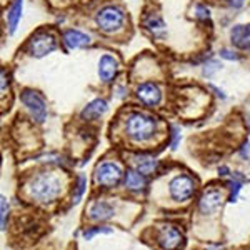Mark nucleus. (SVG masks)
<instances>
[{
  "instance_id": "nucleus-1",
  "label": "nucleus",
  "mask_w": 250,
  "mask_h": 250,
  "mask_svg": "<svg viewBox=\"0 0 250 250\" xmlns=\"http://www.w3.org/2000/svg\"><path fill=\"white\" fill-rule=\"evenodd\" d=\"M27 192L37 202H52L62 192V180L54 172H42L29 182Z\"/></svg>"
},
{
  "instance_id": "nucleus-2",
  "label": "nucleus",
  "mask_w": 250,
  "mask_h": 250,
  "mask_svg": "<svg viewBox=\"0 0 250 250\" xmlns=\"http://www.w3.org/2000/svg\"><path fill=\"white\" fill-rule=\"evenodd\" d=\"M157 132V119L142 112H134L125 120V134L134 142H147Z\"/></svg>"
},
{
  "instance_id": "nucleus-3",
  "label": "nucleus",
  "mask_w": 250,
  "mask_h": 250,
  "mask_svg": "<svg viewBox=\"0 0 250 250\" xmlns=\"http://www.w3.org/2000/svg\"><path fill=\"white\" fill-rule=\"evenodd\" d=\"M125 22V12L119 5H104L95 14V25L105 33H113L122 29Z\"/></svg>"
},
{
  "instance_id": "nucleus-4",
  "label": "nucleus",
  "mask_w": 250,
  "mask_h": 250,
  "mask_svg": "<svg viewBox=\"0 0 250 250\" xmlns=\"http://www.w3.org/2000/svg\"><path fill=\"white\" fill-rule=\"evenodd\" d=\"M59 42L57 37L50 32H37L27 42V54L33 59H44V57L50 55L52 52L57 50Z\"/></svg>"
},
{
  "instance_id": "nucleus-5",
  "label": "nucleus",
  "mask_w": 250,
  "mask_h": 250,
  "mask_svg": "<svg viewBox=\"0 0 250 250\" xmlns=\"http://www.w3.org/2000/svg\"><path fill=\"white\" fill-rule=\"evenodd\" d=\"M20 102L27 109L30 117L37 124H44L47 120V102L42 97L40 92L32 89H25L20 92Z\"/></svg>"
},
{
  "instance_id": "nucleus-6",
  "label": "nucleus",
  "mask_w": 250,
  "mask_h": 250,
  "mask_svg": "<svg viewBox=\"0 0 250 250\" xmlns=\"http://www.w3.org/2000/svg\"><path fill=\"white\" fill-rule=\"evenodd\" d=\"M124 170L115 162H102L95 169V182L102 187H115L122 180Z\"/></svg>"
},
{
  "instance_id": "nucleus-7",
  "label": "nucleus",
  "mask_w": 250,
  "mask_h": 250,
  "mask_svg": "<svg viewBox=\"0 0 250 250\" xmlns=\"http://www.w3.org/2000/svg\"><path fill=\"white\" fill-rule=\"evenodd\" d=\"M170 197L177 202H185L188 200L195 192V182L188 175H177L170 180L169 184Z\"/></svg>"
},
{
  "instance_id": "nucleus-8",
  "label": "nucleus",
  "mask_w": 250,
  "mask_h": 250,
  "mask_svg": "<svg viewBox=\"0 0 250 250\" xmlns=\"http://www.w3.org/2000/svg\"><path fill=\"white\" fill-rule=\"evenodd\" d=\"M120 72V63L110 54H104L98 59L97 63V75L102 83H112Z\"/></svg>"
},
{
  "instance_id": "nucleus-9",
  "label": "nucleus",
  "mask_w": 250,
  "mask_h": 250,
  "mask_svg": "<svg viewBox=\"0 0 250 250\" xmlns=\"http://www.w3.org/2000/svg\"><path fill=\"white\" fill-rule=\"evenodd\" d=\"M135 97L140 104L147 105V107H157L162 102V90L157 83L143 82L135 89Z\"/></svg>"
},
{
  "instance_id": "nucleus-10",
  "label": "nucleus",
  "mask_w": 250,
  "mask_h": 250,
  "mask_svg": "<svg viewBox=\"0 0 250 250\" xmlns=\"http://www.w3.org/2000/svg\"><path fill=\"white\" fill-rule=\"evenodd\" d=\"M62 44L65 50H78V48H85L92 44V37L89 33L82 32L78 29H67L62 33Z\"/></svg>"
},
{
  "instance_id": "nucleus-11",
  "label": "nucleus",
  "mask_w": 250,
  "mask_h": 250,
  "mask_svg": "<svg viewBox=\"0 0 250 250\" xmlns=\"http://www.w3.org/2000/svg\"><path fill=\"white\" fill-rule=\"evenodd\" d=\"M223 202V195L220 190L217 188H208L202 194L199 200V210L202 212L203 215H212L222 207Z\"/></svg>"
},
{
  "instance_id": "nucleus-12",
  "label": "nucleus",
  "mask_w": 250,
  "mask_h": 250,
  "mask_svg": "<svg viewBox=\"0 0 250 250\" xmlns=\"http://www.w3.org/2000/svg\"><path fill=\"white\" fill-rule=\"evenodd\" d=\"M230 42L238 50L250 52V24H237L230 29Z\"/></svg>"
},
{
  "instance_id": "nucleus-13",
  "label": "nucleus",
  "mask_w": 250,
  "mask_h": 250,
  "mask_svg": "<svg viewBox=\"0 0 250 250\" xmlns=\"http://www.w3.org/2000/svg\"><path fill=\"white\" fill-rule=\"evenodd\" d=\"M182 242V234L175 227L167 225L162 227L160 232H158V244L164 250H175Z\"/></svg>"
},
{
  "instance_id": "nucleus-14",
  "label": "nucleus",
  "mask_w": 250,
  "mask_h": 250,
  "mask_svg": "<svg viewBox=\"0 0 250 250\" xmlns=\"http://www.w3.org/2000/svg\"><path fill=\"white\" fill-rule=\"evenodd\" d=\"M22 12H24V0H14L12 5L9 7L5 15V24H7V30H9L10 35H14L17 32L18 25H20L22 20Z\"/></svg>"
},
{
  "instance_id": "nucleus-15",
  "label": "nucleus",
  "mask_w": 250,
  "mask_h": 250,
  "mask_svg": "<svg viewBox=\"0 0 250 250\" xmlns=\"http://www.w3.org/2000/svg\"><path fill=\"white\" fill-rule=\"evenodd\" d=\"M143 27L149 30L154 37H157V39H164L167 35V25L160 14L152 12L145 15V17H143Z\"/></svg>"
},
{
  "instance_id": "nucleus-16",
  "label": "nucleus",
  "mask_w": 250,
  "mask_h": 250,
  "mask_svg": "<svg viewBox=\"0 0 250 250\" xmlns=\"http://www.w3.org/2000/svg\"><path fill=\"white\" fill-rule=\"evenodd\" d=\"M109 110V104L104 98H94L89 104L83 107V110L80 112V117L83 120H97Z\"/></svg>"
},
{
  "instance_id": "nucleus-17",
  "label": "nucleus",
  "mask_w": 250,
  "mask_h": 250,
  "mask_svg": "<svg viewBox=\"0 0 250 250\" xmlns=\"http://www.w3.org/2000/svg\"><path fill=\"white\" fill-rule=\"evenodd\" d=\"M130 162H132V165H134V169L137 170V172L143 173V175L154 173L158 167V162L155 160L154 157H150V155H143V154L142 155H132Z\"/></svg>"
},
{
  "instance_id": "nucleus-18",
  "label": "nucleus",
  "mask_w": 250,
  "mask_h": 250,
  "mask_svg": "<svg viewBox=\"0 0 250 250\" xmlns=\"http://www.w3.org/2000/svg\"><path fill=\"white\" fill-rule=\"evenodd\" d=\"M89 215H90V219L95 220V222L107 220V219H110L113 215V207L110 205V203L98 200V202H94L92 205H90Z\"/></svg>"
},
{
  "instance_id": "nucleus-19",
  "label": "nucleus",
  "mask_w": 250,
  "mask_h": 250,
  "mask_svg": "<svg viewBox=\"0 0 250 250\" xmlns=\"http://www.w3.org/2000/svg\"><path fill=\"white\" fill-rule=\"evenodd\" d=\"M125 187L128 188V190H142L143 187L147 185V180H145V175L143 173L137 172V170H127V173H125V180H124Z\"/></svg>"
},
{
  "instance_id": "nucleus-20",
  "label": "nucleus",
  "mask_w": 250,
  "mask_h": 250,
  "mask_svg": "<svg viewBox=\"0 0 250 250\" xmlns=\"http://www.w3.org/2000/svg\"><path fill=\"white\" fill-rule=\"evenodd\" d=\"M245 182V177L242 175L240 172H235L232 175V182H230V197H229V202H237V197H238V192L242 188V184Z\"/></svg>"
},
{
  "instance_id": "nucleus-21",
  "label": "nucleus",
  "mask_w": 250,
  "mask_h": 250,
  "mask_svg": "<svg viewBox=\"0 0 250 250\" xmlns=\"http://www.w3.org/2000/svg\"><path fill=\"white\" fill-rule=\"evenodd\" d=\"M219 70H222V63L219 62V60H215V59L207 60V62L202 65V75H203V77H207V78H212Z\"/></svg>"
},
{
  "instance_id": "nucleus-22",
  "label": "nucleus",
  "mask_w": 250,
  "mask_h": 250,
  "mask_svg": "<svg viewBox=\"0 0 250 250\" xmlns=\"http://www.w3.org/2000/svg\"><path fill=\"white\" fill-rule=\"evenodd\" d=\"M85 187H87V179L83 173L77 177V185H75V194H74V203H78L83 195V192H85Z\"/></svg>"
},
{
  "instance_id": "nucleus-23",
  "label": "nucleus",
  "mask_w": 250,
  "mask_h": 250,
  "mask_svg": "<svg viewBox=\"0 0 250 250\" xmlns=\"http://www.w3.org/2000/svg\"><path fill=\"white\" fill-rule=\"evenodd\" d=\"M195 17L199 20H210L212 14H210V9L205 5V3H197L195 5Z\"/></svg>"
},
{
  "instance_id": "nucleus-24",
  "label": "nucleus",
  "mask_w": 250,
  "mask_h": 250,
  "mask_svg": "<svg viewBox=\"0 0 250 250\" xmlns=\"http://www.w3.org/2000/svg\"><path fill=\"white\" fill-rule=\"evenodd\" d=\"M2 202H0V223H2V230L7 229V217H9V202H7V199L2 195Z\"/></svg>"
},
{
  "instance_id": "nucleus-25",
  "label": "nucleus",
  "mask_w": 250,
  "mask_h": 250,
  "mask_svg": "<svg viewBox=\"0 0 250 250\" xmlns=\"http://www.w3.org/2000/svg\"><path fill=\"white\" fill-rule=\"evenodd\" d=\"M113 230L109 229V227H94V229H87L85 232H83V238L85 240H92L94 235H97V234H112Z\"/></svg>"
},
{
  "instance_id": "nucleus-26",
  "label": "nucleus",
  "mask_w": 250,
  "mask_h": 250,
  "mask_svg": "<svg viewBox=\"0 0 250 250\" xmlns=\"http://www.w3.org/2000/svg\"><path fill=\"white\" fill-rule=\"evenodd\" d=\"M219 57L223 60H229V62H238V60H240L237 52L230 50V48H220V50H219Z\"/></svg>"
},
{
  "instance_id": "nucleus-27",
  "label": "nucleus",
  "mask_w": 250,
  "mask_h": 250,
  "mask_svg": "<svg viewBox=\"0 0 250 250\" xmlns=\"http://www.w3.org/2000/svg\"><path fill=\"white\" fill-rule=\"evenodd\" d=\"M179 142H180V130H179V127H172V149L173 150L177 149Z\"/></svg>"
},
{
  "instance_id": "nucleus-28",
  "label": "nucleus",
  "mask_w": 250,
  "mask_h": 250,
  "mask_svg": "<svg viewBox=\"0 0 250 250\" xmlns=\"http://www.w3.org/2000/svg\"><path fill=\"white\" fill-rule=\"evenodd\" d=\"M227 3H229V7L230 9H242L244 7V3H245V0H227Z\"/></svg>"
},
{
  "instance_id": "nucleus-29",
  "label": "nucleus",
  "mask_w": 250,
  "mask_h": 250,
  "mask_svg": "<svg viewBox=\"0 0 250 250\" xmlns=\"http://www.w3.org/2000/svg\"><path fill=\"white\" fill-rule=\"evenodd\" d=\"M208 87H210V90H214L215 95H217L219 98H222V100H225V92H223L222 89H219V87H215V85H208Z\"/></svg>"
},
{
  "instance_id": "nucleus-30",
  "label": "nucleus",
  "mask_w": 250,
  "mask_h": 250,
  "mask_svg": "<svg viewBox=\"0 0 250 250\" xmlns=\"http://www.w3.org/2000/svg\"><path fill=\"white\" fill-rule=\"evenodd\" d=\"M115 94H117V97H119V98H124V97H127V89H125L124 85H119L115 89Z\"/></svg>"
},
{
  "instance_id": "nucleus-31",
  "label": "nucleus",
  "mask_w": 250,
  "mask_h": 250,
  "mask_svg": "<svg viewBox=\"0 0 250 250\" xmlns=\"http://www.w3.org/2000/svg\"><path fill=\"white\" fill-rule=\"evenodd\" d=\"M240 154H242V157H249L250 155V143H244V147H242V150H240Z\"/></svg>"
},
{
  "instance_id": "nucleus-32",
  "label": "nucleus",
  "mask_w": 250,
  "mask_h": 250,
  "mask_svg": "<svg viewBox=\"0 0 250 250\" xmlns=\"http://www.w3.org/2000/svg\"><path fill=\"white\" fill-rule=\"evenodd\" d=\"M219 175H222V177L229 175V167H220V169H219Z\"/></svg>"
},
{
  "instance_id": "nucleus-33",
  "label": "nucleus",
  "mask_w": 250,
  "mask_h": 250,
  "mask_svg": "<svg viewBox=\"0 0 250 250\" xmlns=\"http://www.w3.org/2000/svg\"><path fill=\"white\" fill-rule=\"evenodd\" d=\"M249 127H250V120H249Z\"/></svg>"
}]
</instances>
